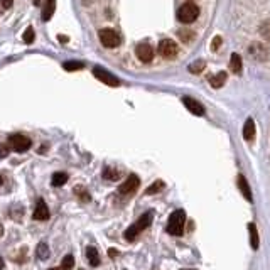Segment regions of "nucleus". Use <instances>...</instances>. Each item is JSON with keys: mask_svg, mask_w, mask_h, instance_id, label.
Returning <instances> with one entry per match:
<instances>
[{"mask_svg": "<svg viewBox=\"0 0 270 270\" xmlns=\"http://www.w3.org/2000/svg\"><path fill=\"white\" fill-rule=\"evenodd\" d=\"M86 258L90 262L91 267H98L100 265V253L95 247H88L86 248Z\"/></svg>", "mask_w": 270, "mask_h": 270, "instance_id": "4468645a", "label": "nucleus"}, {"mask_svg": "<svg viewBox=\"0 0 270 270\" xmlns=\"http://www.w3.org/2000/svg\"><path fill=\"white\" fill-rule=\"evenodd\" d=\"M74 267V257L73 255H66L65 258H63V264H61V270H71Z\"/></svg>", "mask_w": 270, "mask_h": 270, "instance_id": "393cba45", "label": "nucleus"}, {"mask_svg": "<svg viewBox=\"0 0 270 270\" xmlns=\"http://www.w3.org/2000/svg\"><path fill=\"white\" fill-rule=\"evenodd\" d=\"M255 137V122L252 118H248L243 125V138L245 140H253Z\"/></svg>", "mask_w": 270, "mask_h": 270, "instance_id": "2eb2a0df", "label": "nucleus"}, {"mask_svg": "<svg viewBox=\"0 0 270 270\" xmlns=\"http://www.w3.org/2000/svg\"><path fill=\"white\" fill-rule=\"evenodd\" d=\"M35 255H37L39 260H46V258H49L51 252H49V247L46 243H39L37 245V250H35Z\"/></svg>", "mask_w": 270, "mask_h": 270, "instance_id": "4be33fe9", "label": "nucleus"}, {"mask_svg": "<svg viewBox=\"0 0 270 270\" xmlns=\"http://www.w3.org/2000/svg\"><path fill=\"white\" fill-rule=\"evenodd\" d=\"M93 76L98 78V81H101V83L108 84V86H118L120 84V80L117 76H113L110 71H106L105 68H93Z\"/></svg>", "mask_w": 270, "mask_h": 270, "instance_id": "39448f33", "label": "nucleus"}, {"mask_svg": "<svg viewBox=\"0 0 270 270\" xmlns=\"http://www.w3.org/2000/svg\"><path fill=\"white\" fill-rule=\"evenodd\" d=\"M230 69L235 74L241 73V58L238 54H232V58H230Z\"/></svg>", "mask_w": 270, "mask_h": 270, "instance_id": "aec40b11", "label": "nucleus"}, {"mask_svg": "<svg viewBox=\"0 0 270 270\" xmlns=\"http://www.w3.org/2000/svg\"><path fill=\"white\" fill-rule=\"evenodd\" d=\"M117 253H118L117 250H108V255H110V257H117Z\"/></svg>", "mask_w": 270, "mask_h": 270, "instance_id": "473e14b6", "label": "nucleus"}, {"mask_svg": "<svg viewBox=\"0 0 270 270\" xmlns=\"http://www.w3.org/2000/svg\"><path fill=\"white\" fill-rule=\"evenodd\" d=\"M2 269H3V258L0 257V270H2Z\"/></svg>", "mask_w": 270, "mask_h": 270, "instance_id": "72a5a7b5", "label": "nucleus"}, {"mask_svg": "<svg viewBox=\"0 0 270 270\" xmlns=\"http://www.w3.org/2000/svg\"><path fill=\"white\" fill-rule=\"evenodd\" d=\"M66 183H68V174L66 172H56V174H52L51 184L54 187H61V186H65Z\"/></svg>", "mask_w": 270, "mask_h": 270, "instance_id": "a211bd4d", "label": "nucleus"}, {"mask_svg": "<svg viewBox=\"0 0 270 270\" xmlns=\"http://www.w3.org/2000/svg\"><path fill=\"white\" fill-rule=\"evenodd\" d=\"M2 183H3V179H2V177H0V186H2Z\"/></svg>", "mask_w": 270, "mask_h": 270, "instance_id": "e433bc0d", "label": "nucleus"}, {"mask_svg": "<svg viewBox=\"0 0 270 270\" xmlns=\"http://www.w3.org/2000/svg\"><path fill=\"white\" fill-rule=\"evenodd\" d=\"M260 34H262V37L270 39V20H267V22L262 24V27H260Z\"/></svg>", "mask_w": 270, "mask_h": 270, "instance_id": "cd10ccee", "label": "nucleus"}, {"mask_svg": "<svg viewBox=\"0 0 270 270\" xmlns=\"http://www.w3.org/2000/svg\"><path fill=\"white\" fill-rule=\"evenodd\" d=\"M238 189L241 191V194L245 196V200L247 201H252L253 198H252V189H250V184H248V181L245 179V176H238Z\"/></svg>", "mask_w": 270, "mask_h": 270, "instance_id": "ddd939ff", "label": "nucleus"}, {"mask_svg": "<svg viewBox=\"0 0 270 270\" xmlns=\"http://www.w3.org/2000/svg\"><path fill=\"white\" fill-rule=\"evenodd\" d=\"M248 232H250V243L253 250H258V245H260V240H258V232H257V226L253 223L248 225Z\"/></svg>", "mask_w": 270, "mask_h": 270, "instance_id": "f3484780", "label": "nucleus"}, {"mask_svg": "<svg viewBox=\"0 0 270 270\" xmlns=\"http://www.w3.org/2000/svg\"><path fill=\"white\" fill-rule=\"evenodd\" d=\"M58 39L63 42V44H66V42H68V37H66V35H58Z\"/></svg>", "mask_w": 270, "mask_h": 270, "instance_id": "2f4dec72", "label": "nucleus"}, {"mask_svg": "<svg viewBox=\"0 0 270 270\" xmlns=\"http://www.w3.org/2000/svg\"><path fill=\"white\" fill-rule=\"evenodd\" d=\"M66 71H80L81 68H84V65L81 61H66L65 65H63Z\"/></svg>", "mask_w": 270, "mask_h": 270, "instance_id": "b1692460", "label": "nucleus"}, {"mask_svg": "<svg viewBox=\"0 0 270 270\" xmlns=\"http://www.w3.org/2000/svg\"><path fill=\"white\" fill-rule=\"evenodd\" d=\"M0 5L2 9H10L14 5V0H0Z\"/></svg>", "mask_w": 270, "mask_h": 270, "instance_id": "7c9ffc66", "label": "nucleus"}, {"mask_svg": "<svg viewBox=\"0 0 270 270\" xmlns=\"http://www.w3.org/2000/svg\"><path fill=\"white\" fill-rule=\"evenodd\" d=\"M34 39H35L34 29H33V27H27V29L24 31V34H22V41L26 42V44H31V42H34Z\"/></svg>", "mask_w": 270, "mask_h": 270, "instance_id": "a878e982", "label": "nucleus"}, {"mask_svg": "<svg viewBox=\"0 0 270 270\" xmlns=\"http://www.w3.org/2000/svg\"><path fill=\"white\" fill-rule=\"evenodd\" d=\"M159 54H161L162 58H166V59L176 58L177 44L174 41H170V39H162V41L159 42Z\"/></svg>", "mask_w": 270, "mask_h": 270, "instance_id": "6e6552de", "label": "nucleus"}, {"mask_svg": "<svg viewBox=\"0 0 270 270\" xmlns=\"http://www.w3.org/2000/svg\"><path fill=\"white\" fill-rule=\"evenodd\" d=\"M204 66H206L204 61H196V63H193V65H189V71L193 74H198V73H201V71L204 69Z\"/></svg>", "mask_w": 270, "mask_h": 270, "instance_id": "bb28decb", "label": "nucleus"}, {"mask_svg": "<svg viewBox=\"0 0 270 270\" xmlns=\"http://www.w3.org/2000/svg\"><path fill=\"white\" fill-rule=\"evenodd\" d=\"M2 235H3V226L0 225V236H2Z\"/></svg>", "mask_w": 270, "mask_h": 270, "instance_id": "c9c22d12", "label": "nucleus"}, {"mask_svg": "<svg viewBox=\"0 0 270 270\" xmlns=\"http://www.w3.org/2000/svg\"><path fill=\"white\" fill-rule=\"evenodd\" d=\"M7 155H9V145L0 144V159L7 157Z\"/></svg>", "mask_w": 270, "mask_h": 270, "instance_id": "c85d7f7f", "label": "nucleus"}, {"mask_svg": "<svg viewBox=\"0 0 270 270\" xmlns=\"http://www.w3.org/2000/svg\"><path fill=\"white\" fill-rule=\"evenodd\" d=\"M49 216H51V213H49V208L46 206L44 200H37V206L33 213V218L35 221H46V219H49Z\"/></svg>", "mask_w": 270, "mask_h": 270, "instance_id": "9d476101", "label": "nucleus"}, {"mask_svg": "<svg viewBox=\"0 0 270 270\" xmlns=\"http://www.w3.org/2000/svg\"><path fill=\"white\" fill-rule=\"evenodd\" d=\"M54 10H56V0H44V7H42L41 19L44 20V22L51 20L52 16H54Z\"/></svg>", "mask_w": 270, "mask_h": 270, "instance_id": "f8f14e48", "label": "nucleus"}, {"mask_svg": "<svg viewBox=\"0 0 270 270\" xmlns=\"http://www.w3.org/2000/svg\"><path fill=\"white\" fill-rule=\"evenodd\" d=\"M225 81H226L225 71H219V73H216L215 76H209V84H211L213 88H221L223 84H225Z\"/></svg>", "mask_w": 270, "mask_h": 270, "instance_id": "dca6fc26", "label": "nucleus"}, {"mask_svg": "<svg viewBox=\"0 0 270 270\" xmlns=\"http://www.w3.org/2000/svg\"><path fill=\"white\" fill-rule=\"evenodd\" d=\"M74 194H76V196L80 198V201H83V202H88V201L91 200L90 194H88V191L83 189L81 186H76V187H74Z\"/></svg>", "mask_w": 270, "mask_h": 270, "instance_id": "5701e85b", "label": "nucleus"}, {"mask_svg": "<svg viewBox=\"0 0 270 270\" xmlns=\"http://www.w3.org/2000/svg\"><path fill=\"white\" fill-rule=\"evenodd\" d=\"M164 187H166L164 181H155L154 184H151V186L145 189V194H149V196H151V194H157V193H161Z\"/></svg>", "mask_w": 270, "mask_h": 270, "instance_id": "412c9836", "label": "nucleus"}, {"mask_svg": "<svg viewBox=\"0 0 270 270\" xmlns=\"http://www.w3.org/2000/svg\"><path fill=\"white\" fill-rule=\"evenodd\" d=\"M138 186H140V179H138V176L130 174V176L125 179V183L120 184L118 193L122 194V196H129V194H134L135 191L138 189Z\"/></svg>", "mask_w": 270, "mask_h": 270, "instance_id": "423d86ee", "label": "nucleus"}, {"mask_svg": "<svg viewBox=\"0 0 270 270\" xmlns=\"http://www.w3.org/2000/svg\"><path fill=\"white\" fill-rule=\"evenodd\" d=\"M49 270H61V269H49Z\"/></svg>", "mask_w": 270, "mask_h": 270, "instance_id": "4c0bfd02", "label": "nucleus"}, {"mask_svg": "<svg viewBox=\"0 0 270 270\" xmlns=\"http://www.w3.org/2000/svg\"><path fill=\"white\" fill-rule=\"evenodd\" d=\"M219 44H221V37H219V35H216V37L213 39V46H211L213 51H216V49L219 48Z\"/></svg>", "mask_w": 270, "mask_h": 270, "instance_id": "c756f323", "label": "nucleus"}, {"mask_svg": "<svg viewBox=\"0 0 270 270\" xmlns=\"http://www.w3.org/2000/svg\"><path fill=\"white\" fill-rule=\"evenodd\" d=\"M183 103H184V106H186V108L189 110L191 113H193V115H198V117L204 115V106H202L198 100H194V98L184 97L183 98Z\"/></svg>", "mask_w": 270, "mask_h": 270, "instance_id": "9b49d317", "label": "nucleus"}, {"mask_svg": "<svg viewBox=\"0 0 270 270\" xmlns=\"http://www.w3.org/2000/svg\"><path fill=\"white\" fill-rule=\"evenodd\" d=\"M9 142H10V147L14 149L16 152H26L31 149V145H33V142H31L29 137H26V135L22 134H14L9 137Z\"/></svg>", "mask_w": 270, "mask_h": 270, "instance_id": "20e7f679", "label": "nucleus"}, {"mask_svg": "<svg viewBox=\"0 0 270 270\" xmlns=\"http://www.w3.org/2000/svg\"><path fill=\"white\" fill-rule=\"evenodd\" d=\"M184 223H186V211L184 209H176L174 213H170L169 221H168V233L174 236L183 235Z\"/></svg>", "mask_w": 270, "mask_h": 270, "instance_id": "f03ea898", "label": "nucleus"}, {"mask_svg": "<svg viewBox=\"0 0 270 270\" xmlns=\"http://www.w3.org/2000/svg\"><path fill=\"white\" fill-rule=\"evenodd\" d=\"M198 16H200V9H198V5L193 2L184 3V5H181L179 10H177V20L183 24H193L194 20L198 19Z\"/></svg>", "mask_w": 270, "mask_h": 270, "instance_id": "7ed1b4c3", "label": "nucleus"}, {"mask_svg": "<svg viewBox=\"0 0 270 270\" xmlns=\"http://www.w3.org/2000/svg\"><path fill=\"white\" fill-rule=\"evenodd\" d=\"M135 54L142 63H151L154 59V49H152V46L149 42H140L135 48Z\"/></svg>", "mask_w": 270, "mask_h": 270, "instance_id": "1a4fd4ad", "label": "nucleus"}, {"mask_svg": "<svg viewBox=\"0 0 270 270\" xmlns=\"http://www.w3.org/2000/svg\"><path fill=\"white\" fill-rule=\"evenodd\" d=\"M33 3H34V5H39V3H41V0H33Z\"/></svg>", "mask_w": 270, "mask_h": 270, "instance_id": "f704fd0d", "label": "nucleus"}, {"mask_svg": "<svg viewBox=\"0 0 270 270\" xmlns=\"http://www.w3.org/2000/svg\"><path fill=\"white\" fill-rule=\"evenodd\" d=\"M152 219H154V211L144 213V215H142L140 218H138L137 221L134 223V225H130L129 228L125 230V233H123L125 240L127 241H134L135 238L138 236V233H142L145 228H149V226H151Z\"/></svg>", "mask_w": 270, "mask_h": 270, "instance_id": "f257e3e1", "label": "nucleus"}, {"mask_svg": "<svg viewBox=\"0 0 270 270\" xmlns=\"http://www.w3.org/2000/svg\"><path fill=\"white\" fill-rule=\"evenodd\" d=\"M98 35H100L101 44L108 49L117 48V46L120 44V35L112 29H101L100 33H98Z\"/></svg>", "mask_w": 270, "mask_h": 270, "instance_id": "0eeeda50", "label": "nucleus"}, {"mask_svg": "<svg viewBox=\"0 0 270 270\" xmlns=\"http://www.w3.org/2000/svg\"><path fill=\"white\" fill-rule=\"evenodd\" d=\"M103 179H106V181H118L120 179V172L117 169L106 166V168L103 169Z\"/></svg>", "mask_w": 270, "mask_h": 270, "instance_id": "6ab92c4d", "label": "nucleus"}]
</instances>
